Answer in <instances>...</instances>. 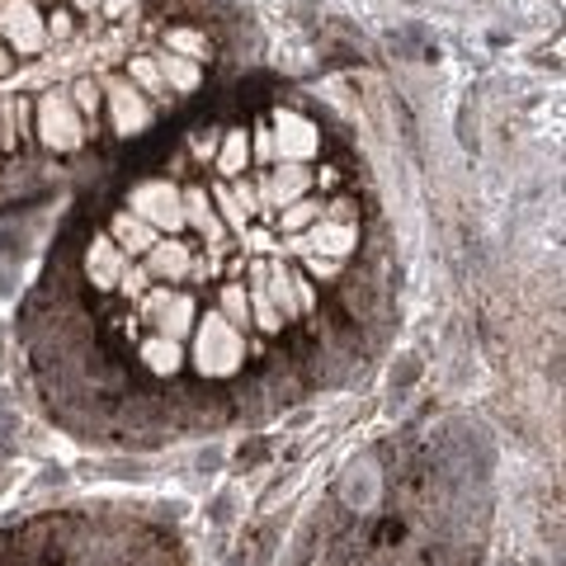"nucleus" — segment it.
<instances>
[]
</instances>
